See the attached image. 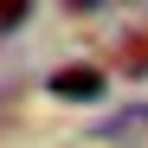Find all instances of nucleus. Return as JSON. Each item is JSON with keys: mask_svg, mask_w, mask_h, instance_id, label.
<instances>
[{"mask_svg": "<svg viewBox=\"0 0 148 148\" xmlns=\"http://www.w3.org/2000/svg\"><path fill=\"white\" fill-rule=\"evenodd\" d=\"M45 90H52V97H64V103H97V97L110 90V77H103L97 64H64L58 77H45Z\"/></svg>", "mask_w": 148, "mask_h": 148, "instance_id": "1", "label": "nucleus"}, {"mask_svg": "<svg viewBox=\"0 0 148 148\" xmlns=\"http://www.w3.org/2000/svg\"><path fill=\"white\" fill-rule=\"evenodd\" d=\"M97 135H103V142H122V148L148 142V103H129V110L103 116V122H97Z\"/></svg>", "mask_w": 148, "mask_h": 148, "instance_id": "2", "label": "nucleus"}, {"mask_svg": "<svg viewBox=\"0 0 148 148\" xmlns=\"http://www.w3.org/2000/svg\"><path fill=\"white\" fill-rule=\"evenodd\" d=\"M26 13H32V0H0V32L26 26Z\"/></svg>", "mask_w": 148, "mask_h": 148, "instance_id": "3", "label": "nucleus"}, {"mask_svg": "<svg viewBox=\"0 0 148 148\" xmlns=\"http://www.w3.org/2000/svg\"><path fill=\"white\" fill-rule=\"evenodd\" d=\"M122 64H129V71H148V39H135L129 52H122Z\"/></svg>", "mask_w": 148, "mask_h": 148, "instance_id": "4", "label": "nucleus"}, {"mask_svg": "<svg viewBox=\"0 0 148 148\" xmlns=\"http://www.w3.org/2000/svg\"><path fill=\"white\" fill-rule=\"evenodd\" d=\"M71 13H97V7H122V0H64Z\"/></svg>", "mask_w": 148, "mask_h": 148, "instance_id": "5", "label": "nucleus"}]
</instances>
